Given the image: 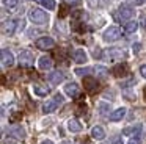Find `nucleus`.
I'll return each mask as SVG.
<instances>
[{"label":"nucleus","instance_id":"1","mask_svg":"<svg viewBox=\"0 0 146 144\" xmlns=\"http://www.w3.org/2000/svg\"><path fill=\"white\" fill-rule=\"evenodd\" d=\"M29 17L33 24H46L47 22V14L41 8H32L29 13Z\"/></svg>","mask_w":146,"mask_h":144},{"label":"nucleus","instance_id":"2","mask_svg":"<svg viewBox=\"0 0 146 144\" xmlns=\"http://www.w3.org/2000/svg\"><path fill=\"white\" fill-rule=\"evenodd\" d=\"M61 102H63V97H61L60 94H57V96H55L52 100H49V102L44 103V106H42V111H44V113H52V111H55Z\"/></svg>","mask_w":146,"mask_h":144},{"label":"nucleus","instance_id":"3","mask_svg":"<svg viewBox=\"0 0 146 144\" xmlns=\"http://www.w3.org/2000/svg\"><path fill=\"white\" fill-rule=\"evenodd\" d=\"M119 38H121V30L118 27H108L104 31V39L107 42H113V41L119 39Z\"/></svg>","mask_w":146,"mask_h":144},{"label":"nucleus","instance_id":"4","mask_svg":"<svg viewBox=\"0 0 146 144\" xmlns=\"http://www.w3.org/2000/svg\"><path fill=\"white\" fill-rule=\"evenodd\" d=\"M33 53L30 52V50H24V52H21L19 55V64L22 66V67H30V66L33 64Z\"/></svg>","mask_w":146,"mask_h":144},{"label":"nucleus","instance_id":"5","mask_svg":"<svg viewBox=\"0 0 146 144\" xmlns=\"http://www.w3.org/2000/svg\"><path fill=\"white\" fill-rule=\"evenodd\" d=\"M54 39L49 36H42V38H38L36 39V47L41 50H46V49H50V47H54Z\"/></svg>","mask_w":146,"mask_h":144},{"label":"nucleus","instance_id":"6","mask_svg":"<svg viewBox=\"0 0 146 144\" xmlns=\"http://www.w3.org/2000/svg\"><path fill=\"white\" fill-rule=\"evenodd\" d=\"M121 56H123L121 49H107L104 52V58L107 61H115V59H119Z\"/></svg>","mask_w":146,"mask_h":144},{"label":"nucleus","instance_id":"7","mask_svg":"<svg viewBox=\"0 0 146 144\" xmlns=\"http://www.w3.org/2000/svg\"><path fill=\"white\" fill-rule=\"evenodd\" d=\"M0 56H2V64H3L5 67H11V66H13L14 56H13V53H11L10 50L3 49V50H2V53H0Z\"/></svg>","mask_w":146,"mask_h":144},{"label":"nucleus","instance_id":"8","mask_svg":"<svg viewBox=\"0 0 146 144\" xmlns=\"http://www.w3.org/2000/svg\"><path fill=\"white\" fill-rule=\"evenodd\" d=\"M118 17H119V20H129L130 17H133V9L130 6H119Z\"/></svg>","mask_w":146,"mask_h":144},{"label":"nucleus","instance_id":"9","mask_svg":"<svg viewBox=\"0 0 146 144\" xmlns=\"http://www.w3.org/2000/svg\"><path fill=\"white\" fill-rule=\"evenodd\" d=\"M64 92H66L69 97L76 99V97H79V94H80V88H79L77 83H68L66 86H64Z\"/></svg>","mask_w":146,"mask_h":144},{"label":"nucleus","instance_id":"10","mask_svg":"<svg viewBox=\"0 0 146 144\" xmlns=\"http://www.w3.org/2000/svg\"><path fill=\"white\" fill-rule=\"evenodd\" d=\"M83 88H85L88 92H93V91L98 88V80L93 77H85L83 78Z\"/></svg>","mask_w":146,"mask_h":144},{"label":"nucleus","instance_id":"11","mask_svg":"<svg viewBox=\"0 0 146 144\" xmlns=\"http://www.w3.org/2000/svg\"><path fill=\"white\" fill-rule=\"evenodd\" d=\"M16 24L17 22L14 20V19H10V20H5L3 22V33L5 34H8V36H10V34H13L14 33V30H16Z\"/></svg>","mask_w":146,"mask_h":144},{"label":"nucleus","instance_id":"12","mask_svg":"<svg viewBox=\"0 0 146 144\" xmlns=\"http://www.w3.org/2000/svg\"><path fill=\"white\" fill-rule=\"evenodd\" d=\"M113 75L115 77H124V75L129 72V69H127V64H124V63H121V64H116L113 67Z\"/></svg>","mask_w":146,"mask_h":144},{"label":"nucleus","instance_id":"13","mask_svg":"<svg viewBox=\"0 0 146 144\" xmlns=\"http://www.w3.org/2000/svg\"><path fill=\"white\" fill-rule=\"evenodd\" d=\"M8 135H10L11 138H16V139H24V138H25V130H24L22 127H14L8 131Z\"/></svg>","mask_w":146,"mask_h":144},{"label":"nucleus","instance_id":"14","mask_svg":"<svg viewBox=\"0 0 146 144\" xmlns=\"http://www.w3.org/2000/svg\"><path fill=\"white\" fill-rule=\"evenodd\" d=\"M86 59H88V56H86V53L83 49H77L76 52H74V61L76 63L83 64V63H86Z\"/></svg>","mask_w":146,"mask_h":144},{"label":"nucleus","instance_id":"15","mask_svg":"<svg viewBox=\"0 0 146 144\" xmlns=\"http://www.w3.org/2000/svg\"><path fill=\"white\" fill-rule=\"evenodd\" d=\"M38 64H39V69H41V71H49V69L52 67V64H54V63H52L50 56H41Z\"/></svg>","mask_w":146,"mask_h":144},{"label":"nucleus","instance_id":"16","mask_svg":"<svg viewBox=\"0 0 146 144\" xmlns=\"http://www.w3.org/2000/svg\"><path fill=\"white\" fill-rule=\"evenodd\" d=\"M91 136L94 138V139H104L105 138L104 128H102L101 125H94V127L91 128Z\"/></svg>","mask_w":146,"mask_h":144},{"label":"nucleus","instance_id":"17","mask_svg":"<svg viewBox=\"0 0 146 144\" xmlns=\"http://www.w3.org/2000/svg\"><path fill=\"white\" fill-rule=\"evenodd\" d=\"M68 128H69L72 133H79V131L82 130V124H80L77 119H69V121H68Z\"/></svg>","mask_w":146,"mask_h":144},{"label":"nucleus","instance_id":"18","mask_svg":"<svg viewBox=\"0 0 146 144\" xmlns=\"http://www.w3.org/2000/svg\"><path fill=\"white\" fill-rule=\"evenodd\" d=\"M124 116H126V108H118V110H115V111L110 114V121H113V122L121 121Z\"/></svg>","mask_w":146,"mask_h":144},{"label":"nucleus","instance_id":"19","mask_svg":"<svg viewBox=\"0 0 146 144\" xmlns=\"http://www.w3.org/2000/svg\"><path fill=\"white\" fill-rule=\"evenodd\" d=\"M49 80H50L54 85H58V83H61V81L64 80V75L61 74L60 71H55V72H52V74L49 75Z\"/></svg>","mask_w":146,"mask_h":144},{"label":"nucleus","instance_id":"20","mask_svg":"<svg viewBox=\"0 0 146 144\" xmlns=\"http://www.w3.org/2000/svg\"><path fill=\"white\" fill-rule=\"evenodd\" d=\"M33 91H35L36 96H47V94H49V88L47 86H41V85L33 86Z\"/></svg>","mask_w":146,"mask_h":144},{"label":"nucleus","instance_id":"21","mask_svg":"<svg viewBox=\"0 0 146 144\" xmlns=\"http://www.w3.org/2000/svg\"><path fill=\"white\" fill-rule=\"evenodd\" d=\"M140 130H141V125H135V127H127V128H124V135H127V136H132V135H137Z\"/></svg>","mask_w":146,"mask_h":144},{"label":"nucleus","instance_id":"22","mask_svg":"<svg viewBox=\"0 0 146 144\" xmlns=\"http://www.w3.org/2000/svg\"><path fill=\"white\" fill-rule=\"evenodd\" d=\"M137 28H138V24H137L135 20H130V22H127V24H126L124 30H126L127 33H135V31H137Z\"/></svg>","mask_w":146,"mask_h":144},{"label":"nucleus","instance_id":"23","mask_svg":"<svg viewBox=\"0 0 146 144\" xmlns=\"http://www.w3.org/2000/svg\"><path fill=\"white\" fill-rule=\"evenodd\" d=\"M94 72L99 75V77H105V75H107V69L102 67V66H96V67H94Z\"/></svg>","mask_w":146,"mask_h":144},{"label":"nucleus","instance_id":"24","mask_svg":"<svg viewBox=\"0 0 146 144\" xmlns=\"http://www.w3.org/2000/svg\"><path fill=\"white\" fill-rule=\"evenodd\" d=\"M41 3L46 6L47 9H54L55 8V2L54 0H41Z\"/></svg>","mask_w":146,"mask_h":144},{"label":"nucleus","instance_id":"25","mask_svg":"<svg viewBox=\"0 0 146 144\" xmlns=\"http://www.w3.org/2000/svg\"><path fill=\"white\" fill-rule=\"evenodd\" d=\"M93 69L91 67H85V69H76V74L77 75H86V74H90Z\"/></svg>","mask_w":146,"mask_h":144},{"label":"nucleus","instance_id":"26","mask_svg":"<svg viewBox=\"0 0 146 144\" xmlns=\"http://www.w3.org/2000/svg\"><path fill=\"white\" fill-rule=\"evenodd\" d=\"M3 5L8 6V8H14L17 5V0H3Z\"/></svg>","mask_w":146,"mask_h":144},{"label":"nucleus","instance_id":"27","mask_svg":"<svg viewBox=\"0 0 146 144\" xmlns=\"http://www.w3.org/2000/svg\"><path fill=\"white\" fill-rule=\"evenodd\" d=\"M80 2H82V0H64V3L69 5V6H76V5H79Z\"/></svg>","mask_w":146,"mask_h":144},{"label":"nucleus","instance_id":"28","mask_svg":"<svg viewBox=\"0 0 146 144\" xmlns=\"http://www.w3.org/2000/svg\"><path fill=\"white\" fill-rule=\"evenodd\" d=\"M110 144H121V136H113L110 139Z\"/></svg>","mask_w":146,"mask_h":144},{"label":"nucleus","instance_id":"29","mask_svg":"<svg viewBox=\"0 0 146 144\" xmlns=\"http://www.w3.org/2000/svg\"><path fill=\"white\" fill-rule=\"evenodd\" d=\"M140 74H141L143 78H146V64H143L141 67H140Z\"/></svg>","mask_w":146,"mask_h":144},{"label":"nucleus","instance_id":"30","mask_svg":"<svg viewBox=\"0 0 146 144\" xmlns=\"http://www.w3.org/2000/svg\"><path fill=\"white\" fill-rule=\"evenodd\" d=\"M127 144H140V139H138V138H132Z\"/></svg>","mask_w":146,"mask_h":144},{"label":"nucleus","instance_id":"31","mask_svg":"<svg viewBox=\"0 0 146 144\" xmlns=\"http://www.w3.org/2000/svg\"><path fill=\"white\" fill-rule=\"evenodd\" d=\"M39 144H54V143H52L50 139H46V141H41V143H39Z\"/></svg>","mask_w":146,"mask_h":144},{"label":"nucleus","instance_id":"32","mask_svg":"<svg viewBox=\"0 0 146 144\" xmlns=\"http://www.w3.org/2000/svg\"><path fill=\"white\" fill-rule=\"evenodd\" d=\"M145 2H146V0H135L137 5H141V3H145Z\"/></svg>","mask_w":146,"mask_h":144},{"label":"nucleus","instance_id":"33","mask_svg":"<svg viewBox=\"0 0 146 144\" xmlns=\"http://www.w3.org/2000/svg\"><path fill=\"white\" fill-rule=\"evenodd\" d=\"M143 25H145V28H146V16L143 17Z\"/></svg>","mask_w":146,"mask_h":144},{"label":"nucleus","instance_id":"34","mask_svg":"<svg viewBox=\"0 0 146 144\" xmlns=\"http://www.w3.org/2000/svg\"><path fill=\"white\" fill-rule=\"evenodd\" d=\"M61 144H72V143H61Z\"/></svg>","mask_w":146,"mask_h":144},{"label":"nucleus","instance_id":"35","mask_svg":"<svg viewBox=\"0 0 146 144\" xmlns=\"http://www.w3.org/2000/svg\"><path fill=\"white\" fill-rule=\"evenodd\" d=\"M36 2H41V0H36Z\"/></svg>","mask_w":146,"mask_h":144}]
</instances>
